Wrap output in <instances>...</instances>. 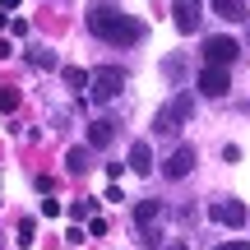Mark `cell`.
Masks as SVG:
<instances>
[{"instance_id":"1","label":"cell","mask_w":250,"mask_h":250,"mask_svg":"<svg viewBox=\"0 0 250 250\" xmlns=\"http://www.w3.org/2000/svg\"><path fill=\"white\" fill-rule=\"evenodd\" d=\"M88 33L93 37H102V42H111V46H134L144 37V23L134 14H121V9H111V5H93L88 9Z\"/></svg>"},{"instance_id":"2","label":"cell","mask_w":250,"mask_h":250,"mask_svg":"<svg viewBox=\"0 0 250 250\" xmlns=\"http://www.w3.org/2000/svg\"><path fill=\"white\" fill-rule=\"evenodd\" d=\"M190 116H195V98H190V93H176V98H167L162 111L153 116V130H158V134H176Z\"/></svg>"},{"instance_id":"3","label":"cell","mask_w":250,"mask_h":250,"mask_svg":"<svg viewBox=\"0 0 250 250\" xmlns=\"http://www.w3.org/2000/svg\"><path fill=\"white\" fill-rule=\"evenodd\" d=\"M88 98L93 102H111V98H121V88H125V70H116V65H102L98 74H88Z\"/></svg>"},{"instance_id":"4","label":"cell","mask_w":250,"mask_h":250,"mask_svg":"<svg viewBox=\"0 0 250 250\" xmlns=\"http://www.w3.org/2000/svg\"><path fill=\"white\" fill-rule=\"evenodd\" d=\"M213 223H223V227H246L250 223V208L241 204V199H213Z\"/></svg>"},{"instance_id":"5","label":"cell","mask_w":250,"mask_h":250,"mask_svg":"<svg viewBox=\"0 0 250 250\" xmlns=\"http://www.w3.org/2000/svg\"><path fill=\"white\" fill-rule=\"evenodd\" d=\"M199 93H204V98H227V93H232V74H227L223 65H204V74H199Z\"/></svg>"},{"instance_id":"6","label":"cell","mask_w":250,"mask_h":250,"mask_svg":"<svg viewBox=\"0 0 250 250\" xmlns=\"http://www.w3.org/2000/svg\"><path fill=\"white\" fill-rule=\"evenodd\" d=\"M190 171H195V148H190V144L171 148V158L162 162V176H167V181H181V176H190Z\"/></svg>"},{"instance_id":"7","label":"cell","mask_w":250,"mask_h":250,"mask_svg":"<svg viewBox=\"0 0 250 250\" xmlns=\"http://www.w3.org/2000/svg\"><path fill=\"white\" fill-rule=\"evenodd\" d=\"M236 51H241V46H236L232 37H208L204 42V65H223L227 70V65L236 61Z\"/></svg>"},{"instance_id":"8","label":"cell","mask_w":250,"mask_h":250,"mask_svg":"<svg viewBox=\"0 0 250 250\" xmlns=\"http://www.w3.org/2000/svg\"><path fill=\"white\" fill-rule=\"evenodd\" d=\"M199 19H204V5H199V0H176V5H171V23H176L181 33H195Z\"/></svg>"},{"instance_id":"9","label":"cell","mask_w":250,"mask_h":250,"mask_svg":"<svg viewBox=\"0 0 250 250\" xmlns=\"http://www.w3.org/2000/svg\"><path fill=\"white\" fill-rule=\"evenodd\" d=\"M111 139H116V121H111V116H102V121L88 125V144H93V148H111Z\"/></svg>"},{"instance_id":"10","label":"cell","mask_w":250,"mask_h":250,"mask_svg":"<svg viewBox=\"0 0 250 250\" xmlns=\"http://www.w3.org/2000/svg\"><path fill=\"white\" fill-rule=\"evenodd\" d=\"M125 167L139 171V176H148V171H153V148H148L144 139H134V144H130V162H125Z\"/></svg>"},{"instance_id":"11","label":"cell","mask_w":250,"mask_h":250,"mask_svg":"<svg viewBox=\"0 0 250 250\" xmlns=\"http://www.w3.org/2000/svg\"><path fill=\"white\" fill-rule=\"evenodd\" d=\"M88 167H93V148H83V144H79V148L65 153V171H70V176H83Z\"/></svg>"},{"instance_id":"12","label":"cell","mask_w":250,"mask_h":250,"mask_svg":"<svg viewBox=\"0 0 250 250\" xmlns=\"http://www.w3.org/2000/svg\"><path fill=\"white\" fill-rule=\"evenodd\" d=\"M213 14L227 19V23H241L246 19V0H213Z\"/></svg>"},{"instance_id":"13","label":"cell","mask_w":250,"mask_h":250,"mask_svg":"<svg viewBox=\"0 0 250 250\" xmlns=\"http://www.w3.org/2000/svg\"><path fill=\"white\" fill-rule=\"evenodd\" d=\"M158 218H162V204H158V199L134 204V227H148V223H158Z\"/></svg>"},{"instance_id":"14","label":"cell","mask_w":250,"mask_h":250,"mask_svg":"<svg viewBox=\"0 0 250 250\" xmlns=\"http://www.w3.org/2000/svg\"><path fill=\"white\" fill-rule=\"evenodd\" d=\"M19 102H23V98H19L14 83H0V111H19Z\"/></svg>"},{"instance_id":"15","label":"cell","mask_w":250,"mask_h":250,"mask_svg":"<svg viewBox=\"0 0 250 250\" xmlns=\"http://www.w3.org/2000/svg\"><path fill=\"white\" fill-rule=\"evenodd\" d=\"M28 61H33L37 70H56V56L46 51V46H33V51H28Z\"/></svg>"},{"instance_id":"16","label":"cell","mask_w":250,"mask_h":250,"mask_svg":"<svg viewBox=\"0 0 250 250\" xmlns=\"http://www.w3.org/2000/svg\"><path fill=\"white\" fill-rule=\"evenodd\" d=\"M65 88H70V93H83V88H88V74L70 65V70H65Z\"/></svg>"},{"instance_id":"17","label":"cell","mask_w":250,"mask_h":250,"mask_svg":"<svg viewBox=\"0 0 250 250\" xmlns=\"http://www.w3.org/2000/svg\"><path fill=\"white\" fill-rule=\"evenodd\" d=\"M139 241H144V250H158V246H162V232H158V223L139 227Z\"/></svg>"},{"instance_id":"18","label":"cell","mask_w":250,"mask_h":250,"mask_svg":"<svg viewBox=\"0 0 250 250\" xmlns=\"http://www.w3.org/2000/svg\"><path fill=\"white\" fill-rule=\"evenodd\" d=\"M33 236H37V223L23 218V223H19V246H33Z\"/></svg>"},{"instance_id":"19","label":"cell","mask_w":250,"mask_h":250,"mask_svg":"<svg viewBox=\"0 0 250 250\" xmlns=\"http://www.w3.org/2000/svg\"><path fill=\"white\" fill-rule=\"evenodd\" d=\"M98 213V204H93V199H83V204H74V218H93Z\"/></svg>"},{"instance_id":"20","label":"cell","mask_w":250,"mask_h":250,"mask_svg":"<svg viewBox=\"0 0 250 250\" xmlns=\"http://www.w3.org/2000/svg\"><path fill=\"white\" fill-rule=\"evenodd\" d=\"M42 213L46 218H61V199H42Z\"/></svg>"},{"instance_id":"21","label":"cell","mask_w":250,"mask_h":250,"mask_svg":"<svg viewBox=\"0 0 250 250\" xmlns=\"http://www.w3.org/2000/svg\"><path fill=\"white\" fill-rule=\"evenodd\" d=\"M218 250H250V241H223Z\"/></svg>"},{"instance_id":"22","label":"cell","mask_w":250,"mask_h":250,"mask_svg":"<svg viewBox=\"0 0 250 250\" xmlns=\"http://www.w3.org/2000/svg\"><path fill=\"white\" fill-rule=\"evenodd\" d=\"M5 56H14V46H9V42H0V61H5Z\"/></svg>"},{"instance_id":"23","label":"cell","mask_w":250,"mask_h":250,"mask_svg":"<svg viewBox=\"0 0 250 250\" xmlns=\"http://www.w3.org/2000/svg\"><path fill=\"white\" fill-rule=\"evenodd\" d=\"M0 9H19V0H0Z\"/></svg>"},{"instance_id":"24","label":"cell","mask_w":250,"mask_h":250,"mask_svg":"<svg viewBox=\"0 0 250 250\" xmlns=\"http://www.w3.org/2000/svg\"><path fill=\"white\" fill-rule=\"evenodd\" d=\"M167 250H190V246H186V241H171V246H167Z\"/></svg>"}]
</instances>
